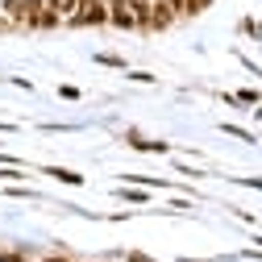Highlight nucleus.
I'll return each mask as SVG.
<instances>
[{"label": "nucleus", "mask_w": 262, "mask_h": 262, "mask_svg": "<svg viewBox=\"0 0 262 262\" xmlns=\"http://www.w3.org/2000/svg\"><path fill=\"white\" fill-rule=\"evenodd\" d=\"M42 9H46V0H0V13L17 25V34L34 29V21L42 17Z\"/></svg>", "instance_id": "obj_1"}, {"label": "nucleus", "mask_w": 262, "mask_h": 262, "mask_svg": "<svg viewBox=\"0 0 262 262\" xmlns=\"http://www.w3.org/2000/svg\"><path fill=\"white\" fill-rule=\"evenodd\" d=\"M67 25L71 29H100V25H108V0H83L79 13L67 17Z\"/></svg>", "instance_id": "obj_2"}, {"label": "nucleus", "mask_w": 262, "mask_h": 262, "mask_svg": "<svg viewBox=\"0 0 262 262\" xmlns=\"http://www.w3.org/2000/svg\"><path fill=\"white\" fill-rule=\"evenodd\" d=\"M175 21H183V17H179V9H175V5H167V0H154V13H150V34H167Z\"/></svg>", "instance_id": "obj_3"}, {"label": "nucleus", "mask_w": 262, "mask_h": 262, "mask_svg": "<svg viewBox=\"0 0 262 262\" xmlns=\"http://www.w3.org/2000/svg\"><path fill=\"white\" fill-rule=\"evenodd\" d=\"M108 25L113 29H138V17H134V9H129V0H108Z\"/></svg>", "instance_id": "obj_4"}, {"label": "nucleus", "mask_w": 262, "mask_h": 262, "mask_svg": "<svg viewBox=\"0 0 262 262\" xmlns=\"http://www.w3.org/2000/svg\"><path fill=\"white\" fill-rule=\"evenodd\" d=\"M129 9L138 17V34H150V13H154V0H129Z\"/></svg>", "instance_id": "obj_5"}, {"label": "nucleus", "mask_w": 262, "mask_h": 262, "mask_svg": "<svg viewBox=\"0 0 262 262\" xmlns=\"http://www.w3.org/2000/svg\"><path fill=\"white\" fill-rule=\"evenodd\" d=\"M46 175H50V179H58V183H67V187H83V175H79V171H71V167H46Z\"/></svg>", "instance_id": "obj_6"}, {"label": "nucleus", "mask_w": 262, "mask_h": 262, "mask_svg": "<svg viewBox=\"0 0 262 262\" xmlns=\"http://www.w3.org/2000/svg\"><path fill=\"white\" fill-rule=\"evenodd\" d=\"M117 200H125V204H146L150 191H146V187H117Z\"/></svg>", "instance_id": "obj_7"}, {"label": "nucleus", "mask_w": 262, "mask_h": 262, "mask_svg": "<svg viewBox=\"0 0 262 262\" xmlns=\"http://www.w3.org/2000/svg\"><path fill=\"white\" fill-rule=\"evenodd\" d=\"M92 62H100V67H113V71H125V54H108V50H96Z\"/></svg>", "instance_id": "obj_8"}, {"label": "nucleus", "mask_w": 262, "mask_h": 262, "mask_svg": "<svg viewBox=\"0 0 262 262\" xmlns=\"http://www.w3.org/2000/svg\"><path fill=\"white\" fill-rule=\"evenodd\" d=\"M221 134H229V138H237V142H250V146L258 142V138L250 134V129H242V125H233V121H221Z\"/></svg>", "instance_id": "obj_9"}, {"label": "nucleus", "mask_w": 262, "mask_h": 262, "mask_svg": "<svg viewBox=\"0 0 262 262\" xmlns=\"http://www.w3.org/2000/svg\"><path fill=\"white\" fill-rule=\"evenodd\" d=\"M212 9V0H183V17H204Z\"/></svg>", "instance_id": "obj_10"}, {"label": "nucleus", "mask_w": 262, "mask_h": 262, "mask_svg": "<svg viewBox=\"0 0 262 262\" xmlns=\"http://www.w3.org/2000/svg\"><path fill=\"white\" fill-rule=\"evenodd\" d=\"M46 5H50L54 13H62V17H71V13H79L83 0H46Z\"/></svg>", "instance_id": "obj_11"}, {"label": "nucleus", "mask_w": 262, "mask_h": 262, "mask_svg": "<svg viewBox=\"0 0 262 262\" xmlns=\"http://www.w3.org/2000/svg\"><path fill=\"white\" fill-rule=\"evenodd\" d=\"M125 79H129V83H154L158 75H154V71H125Z\"/></svg>", "instance_id": "obj_12"}, {"label": "nucleus", "mask_w": 262, "mask_h": 262, "mask_svg": "<svg viewBox=\"0 0 262 262\" xmlns=\"http://www.w3.org/2000/svg\"><path fill=\"white\" fill-rule=\"evenodd\" d=\"M254 29H258L254 17H242V21H237V34H242V38H254Z\"/></svg>", "instance_id": "obj_13"}, {"label": "nucleus", "mask_w": 262, "mask_h": 262, "mask_svg": "<svg viewBox=\"0 0 262 262\" xmlns=\"http://www.w3.org/2000/svg\"><path fill=\"white\" fill-rule=\"evenodd\" d=\"M58 96H62V100H79V96H83V92H79L75 83H58Z\"/></svg>", "instance_id": "obj_14"}, {"label": "nucleus", "mask_w": 262, "mask_h": 262, "mask_svg": "<svg viewBox=\"0 0 262 262\" xmlns=\"http://www.w3.org/2000/svg\"><path fill=\"white\" fill-rule=\"evenodd\" d=\"M34 262H79V258H71V254H38Z\"/></svg>", "instance_id": "obj_15"}, {"label": "nucleus", "mask_w": 262, "mask_h": 262, "mask_svg": "<svg viewBox=\"0 0 262 262\" xmlns=\"http://www.w3.org/2000/svg\"><path fill=\"white\" fill-rule=\"evenodd\" d=\"M125 262H154V258H150V254H138V250H129V254H125Z\"/></svg>", "instance_id": "obj_16"}, {"label": "nucleus", "mask_w": 262, "mask_h": 262, "mask_svg": "<svg viewBox=\"0 0 262 262\" xmlns=\"http://www.w3.org/2000/svg\"><path fill=\"white\" fill-rule=\"evenodd\" d=\"M0 134H17V125L13 121H0Z\"/></svg>", "instance_id": "obj_17"}, {"label": "nucleus", "mask_w": 262, "mask_h": 262, "mask_svg": "<svg viewBox=\"0 0 262 262\" xmlns=\"http://www.w3.org/2000/svg\"><path fill=\"white\" fill-rule=\"evenodd\" d=\"M13 258H17V254H9V250H0V262H13Z\"/></svg>", "instance_id": "obj_18"}, {"label": "nucleus", "mask_w": 262, "mask_h": 262, "mask_svg": "<svg viewBox=\"0 0 262 262\" xmlns=\"http://www.w3.org/2000/svg\"><path fill=\"white\" fill-rule=\"evenodd\" d=\"M254 38H262V21H258V29H254Z\"/></svg>", "instance_id": "obj_19"}]
</instances>
